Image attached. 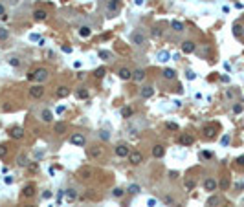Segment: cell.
I'll return each instance as SVG.
<instances>
[{
  "label": "cell",
  "mask_w": 244,
  "mask_h": 207,
  "mask_svg": "<svg viewBox=\"0 0 244 207\" xmlns=\"http://www.w3.org/2000/svg\"><path fill=\"white\" fill-rule=\"evenodd\" d=\"M48 77H50V73H48L46 68H35L31 73H28V81H39V83H42Z\"/></svg>",
  "instance_id": "1"
},
{
  "label": "cell",
  "mask_w": 244,
  "mask_h": 207,
  "mask_svg": "<svg viewBox=\"0 0 244 207\" xmlns=\"http://www.w3.org/2000/svg\"><path fill=\"white\" fill-rule=\"evenodd\" d=\"M217 132H219V125H217V123H209V125H206L204 130H202V134H204L206 139H213V138L217 136Z\"/></svg>",
  "instance_id": "2"
},
{
  "label": "cell",
  "mask_w": 244,
  "mask_h": 207,
  "mask_svg": "<svg viewBox=\"0 0 244 207\" xmlns=\"http://www.w3.org/2000/svg\"><path fill=\"white\" fill-rule=\"evenodd\" d=\"M86 156L92 158V160H99V158L103 156V147H101V145H92V147H88Z\"/></svg>",
  "instance_id": "3"
},
{
  "label": "cell",
  "mask_w": 244,
  "mask_h": 207,
  "mask_svg": "<svg viewBox=\"0 0 244 207\" xmlns=\"http://www.w3.org/2000/svg\"><path fill=\"white\" fill-rule=\"evenodd\" d=\"M127 158H129L130 165H140V163L143 161V154H141L140 150H130V154H129Z\"/></svg>",
  "instance_id": "4"
},
{
  "label": "cell",
  "mask_w": 244,
  "mask_h": 207,
  "mask_svg": "<svg viewBox=\"0 0 244 207\" xmlns=\"http://www.w3.org/2000/svg\"><path fill=\"white\" fill-rule=\"evenodd\" d=\"M42 95H44V86H42V84H35V86L29 88V97H33V99H40Z\"/></svg>",
  "instance_id": "5"
},
{
  "label": "cell",
  "mask_w": 244,
  "mask_h": 207,
  "mask_svg": "<svg viewBox=\"0 0 244 207\" xmlns=\"http://www.w3.org/2000/svg\"><path fill=\"white\" fill-rule=\"evenodd\" d=\"M86 143V138L83 136V134H72V138H70V145H73V147H83Z\"/></svg>",
  "instance_id": "6"
},
{
  "label": "cell",
  "mask_w": 244,
  "mask_h": 207,
  "mask_svg": "<svg viewBox=\"0 0 244 207\" xmlns=\"http://www.w3.org/2000/svg\"><path fill=\"white\" fill-rule=\"evenodd\" d=\"M130 42L136 46H143L145 44V35H141L140 31H132L130 33Z\"/></svg>",
  "instance_id": "7"
},
{
  "label": "cell",
  "mask_w": 244,
  "mask_h": 207,
  "mask_svg": "<svg viewBox=\"0 0 244 207\" xmlns=\"http://www.w3.org/2000/svg\"><path fill=\"white\" fill-rule=\"evenodd\" d=\"M7 134H9V138H13V139H22V138H24V128H22V127H11Z\"/></svg>",
  "instance_id": "8"
},
{
  "label": "cell",
  "mask_w": 244,
  "mask_h": 207,
  "mask_svg": "<svg viewBox=\"0 0 244 207\" xmlns=\"http://www.w3.org/2000/svg\"><path fill=\"white\" fill-rule=\"evenodd\" d=\"M129 154H130V147H129V145L121 143V145L116 147V156H118V158H127Z\"/></svg>",
  "instance_id": "9"
},
{
  "label": "cell",
  "mask_w": 244,
  "mask_h": 207,
  "mask_svg": "<svg viewBox=\"0 0 244 207\" xmlns=\"http://www.w3.org/2000/svg\"><path fill=\"white\" fill-rule=\"evenodd\" d=\"M195 50H197V44H195L193 40H184V42H182V53L189 55V53H193Z\"/></svg>",
  "instance_id": "10"
},
{
  "label": "cell",
  "mask_w": 244,
  "mask_h": 207,
  "mask_svg": "<svg viewBox=\"0 0 244 207\" xmlns=\"http://www.w3.org/2000/svg\"><path fill=\"white\" fill-rule=\"evenodd\" d=\"M178 143L184 145V147H189V145L195 143V138H193L191 134H180V136H178Z\"/></svg>",
  "instance_id": "11"
},
{
  "label": "cell",
  "mask_w": 244,
  "mask_h": 207,
  "mask_svg": "<svg viewBox=\"0 0 244 207\" xmlns=\"http://www.w3.org/2000/svg\"><path fill=\"white\" fill-rule=\"evenodd\" d=\"M217 187H219V183H217L213 178H208V180H204V189H206L208 193H213V191H217Z\"/></svg>",
  "instance_id": "12"
},
{
  "label": "cell",
  "mask_w": 244,
  "mask_h": 207,
  "mask_svg": "<svg viewBox=\"0 0 244 207\" xmlns=\"http://www.w3.org/2000/svg\"><path fill=\"white\" fill-rule=\"evenodd\" d=\"M70 95V88L68 86H59L57 90H55V97L57 99H64V97H68Z\"/></svg>",
  "instance_id": "13"
},
{
  "label": "cell",
  "mask_w": 244,
  "mask_h": 207,
  "mask_svg": "<svg viewBox=\"0 0 244 207\" xmlns=\"http://www.w3.org/2000/svg\"><path fill=\"white\" fill-rule=\"evenodd\" d=\"M35 193H37V191H35V185H31V183L26 185V187L22 189V196H24V198H33Z\"/></svg>",
  "instance_id": "14"
},
{
  "label": "cell",
  "mask_w": 244,
  "mask_h": 207,
  "mask_svg": "<svg viewBox=\"0 0 244 207\" xmlns=\"http://www.w3.org/2000/svg\"><path fill=\"white\" fill-rule=\"evenodd\" d=\"M118 75H119V79H123V81H130V79H132V72H130L129 68H119Z\"/></svg>",
  "instance_id": "15"
},
{
  "label": "cell",
  "mask_w": 244,
  "mask_h": 207,
  "mask_svg": "<svg viewBox=\"0 0 244 207\" xmlns=\"http://www.w3.org/2000/svg\"><path fill=\"white\" fill-rule=\"evenodd\" d=\"M162 77H163V79H167V81H173V79L176 77V72H175L173 68H165V70L162 72Z\"/></svg>",
  "instance_id": "16"
},
{
  "label": "cell",
  "mask_w": 244,
  "mask_h": 207,
  "mask_svg": "<svg viewBox=\"0 0 244 207\" xmlns=\"http://www.w3.org/2000/svg\"><path fill=\"white\" fill-rule=\"evenodd\" d=\"M152 94H154V88H152V86H143V88L140 90V95H141L143 99H149Z\"/></svg>",
  "instance_id": "17"
},
{
  "label": "cell",
  "mask_w": 244,
  "mask_h": 207,
  "mask_svg": "<svg viewBox=\"0 0 244 207\" xmlns=\"http://www.w3.org/2000/svg\"><path fill=\"white\" fill-rule=\"evenodd\" d=\"M163 154H165V147L163 145H154L152 147V156L154 158H162Z\"/></svg>",
  "instance_id": "18"
},
{
  "label": "cell",
  "mask_w": 244,
  "mask_h": 207,
  "mask_svg": "<svg viewBox=\"0 0 244 207\" xmlns=\"http://www.w3.org/2000/svg\"><path fill=\"white\" fill-rule=\"evenodd\" d=\"M132 79H134L136 83H141V81L145 79V72H143V70H134V72H132Z\"/></svg>",
  "instance_id": "19"
},
{
  "label": "cell",
  "mask_w": 244,
  "mask_h": 207,
  "mask_svg": "<svg viewBox=\"0 0 244 207\" xmlns=\"http://www.w3.org/2000/svg\"><path fill=\"white\" fill-rule=\"evenodd\" d=\"M53 130H55L57 134H64V132L68 130V125H66V123H62V121H59V123H55Z\"/></svg>",
  "instance_id": "20"
},
{
  "label": "cell",
  "mask_w": 244,
  "mask_h": 207,
  "mask_svg": "<svg viewBox=\"0 0 244 207\" xmlns=\"http://www.w3.org/2000/svg\"><path fill=\"white\" fill-rule=\"evenodd\" d=\"M46 17H48V13L44 9H35V13H33V18L35 20H46Z\"/></svg>",
  "instance_id": "21"
},
{
  "label": "cell",
  "mask_w": 244,
  "mask_h": 207,
  "mask_svg": "<svg viewBox=\"0 0 244 207\" xmlns=\"http://www.w3.org/2000/svg\"><path fill=\"white\" fill-rule=\"evenodd\" d=\"M171 28H173L175 31H178V33L186 29V26H184V22H180V20H173V22H171Z\"/></svg>",
  "instance_id": "22"
},
{
  "label": "cell",
  "mask_w": 244,
  "mask_h": 207,
  "mask_svg": "<svg viewBox=\"0 0 244 207\" xmlns=\"http://www.w3.org/2000/svg\"><path fill=\"white\" fill-rule=\"evenodd\" d=\"M132 114H134V108H132V106H123V108H121V117L129 119Z\"/></svg>",
  "instance_id": "23"
},
{
  "label": "cell",
  "mask_w": 244,
  "mask_h": 207,
  "mask_svg": "<svg viewBox=\"0 0 244 207\" xmlns=\"http://www.w3.org/2000/svg\"><path fill=\"white\" fill-rule=\"evenodd\" d=\"M79 35H81L83 39H84V37H90V35H92V29H90L88 26H81V28H79Z\"/></svg>",
  "instance_id": "24"
},
{
  "label": "cell",
  "mask_w": 244,
  "mask_h": 207,
  "mask_svg": "<svg viewBox=\"0 0 244 207\" xmlns=\"http://www.w3.org/2000/svg\"><path fill=\"white\" fill-rule=\"evenodd\" d=\"M75 97H77V99H88V90H86V88H79V90L75 92Z\"/></svg>",
  "instance_id": "25"
},
{
  "label": "cell",
  "mask_w": 244,
  "mask_h": 207,
  "mask_svg": "<svg viewBox=\"0 0 244 207\" xmlns=\"http://www.w3.org/2000/svg\"><path fill=\"white\" fill-rule=\"evenodd\" d=\"M79 174H81V178H83V180H90V178H92V174H94V171L88 167V169H83Z\"/></svg>",
  "instance_id": "26"
},
{
  "label": "cell",
  "mask_w": 244,
  "mask_h": 207,
  "mask_svg": "<svg viewBox=\"0 0 244 207\" xmlns=\"http://www.w3.org/2000/svg\"><path fill=\"white\" fill-rule=\"evenodd\" d=\"M40 117H42V121H44V123H50V121H51V112L44 108V110L40 112Z\"/></svg>",
  "instance_id": "27"
},
{
  "label": "cell",
  "mask_w": 244,
  "mask_h": 207,
  "mask_svg": "<svg viewBox=\"0 0 244 207\" xmlns=\"http://www.w3.org/2000/svg\"><path fill=\"white\" fill-rule=\"evenodd\" d=\"M105 73H107V70L101 66V68H97V70L94 72V77H96V79H103V77H105Z\"/></svg>",
  "instance_id": "28"
},
{
  "label": "cell",
  "mask_w": 244,
  "mask_h": 207,
  "mask_svg": "<svg viewBox=\"0 0 244 207\" xmlns=\"http://www.w3.org/2000/svg\"><path fill=\"white\" fill-rule=\"evenodd\" d=\"M233 35L235 37H241L242 35V26L241 24H233Z\"/></svg>",
  "instance_id": "29"
},
{
  "label": "cell",
  "mask_w": 244,
  "mask_h": 207,
  "mask_svg": "<svg viewBox=\"0 0 244 207\" xmlns=\"http://www.w3.org/2000/svg\"><path fill=\"white\" fill-rule=\"evenodd\" d=\"M99 57H101V59H105V61H110L112 53H110V51H107V50H99Z\"/></svg>",
  "instance_id": "30"
},
{
  "label": "cell",
  "mask_w": 244,
  "mask_h": 207,
  "mask_svg": "<svg viewBox=\"0 0 244 207\" xmlns=\"http://www.w3.org/2000/svg\"><path fill=\"white\" fill-rule=\"evenodd\" d=\"M28 163H29V161H28L26 154H20V156H18V165H20V167H28Z\"/></svg>",
  "instance_id": "31"
},
{
  "label": "cell",
  "mask_w": 244,
  "mask_h": 207,
  "mask_svg": "<svg viewBox=\"0 0 244 207\" xmlns=\"http://www.w3.org/2000/svg\"><path fill=\"white\" fill-rule=\"evenodd\" d=\"M123 194H125V191H123L121 187H116V189L112 191V196H114V198H121Z\"/></svg>",
  "instance_id": "32"
},
{
  "label": "cell",
  "mask_w": 244,
  "mask_h": 207,
  "mask_svg": "<svg viewBox=\"0 0 244 207\" xmlns=\"http://www.w3.org/2000/svg\"><path fill=\"white\" fill-rule=\"evenodd\" d=\"M219 202H220V198H219V196H211V198L208 200V205H209V207H215Z\"/></svg>",
  "instance_id": "33"
},
{
  "label": "cell",
  "mask_w": 244,
  "mask_h": 207,
  "mask_svg": "<svg viewBox=\"0 0 244 207\" xmlns=\"http://www.w3.org/2000/svg\"><path fill=\"white\" fill-rule=\"evenodd\" d=\"M219 187H220L222 191H226V189L230 187V180H228V178H224V180H220V183H219Z\"/></svg>",
  "instance_id": "34"
},
{
  "label": "cell",
  "mask_w": 244,
  "mask_h": 207,
  "mask_svg": "<svg viewBox=\"0 0 244 207\" xmlns=\"http://www.w3.org/2000/svg\"><path fill=\"white\" fill-rule=\"evenodd\" d=\"M129 193H130V194H138V193H140V185H136V183L129 185Z\"/></svg>",
  "instance_id": "35"
},
{
  "label": "cell",
  "mask_w": 244,
  "mask_h": 207,
  "mask_svg": "<svg viewBox=\"0 0 244 207\" xmlns=\"http://www.w3.org/2000/svg\"><path fill=\"white\" fill-rule=\"evenodd\" d=\"M64 193H66V196H68V198H70V200H73V198H75V196H77V193H75V189H66V191H64Z\"/></svg>",
  "instance_id": "36"
},
{
  "label": "cell",
  "mask_w": 244,
  "mask_h": 207,
  "mask_svg": "<svg viewBox=\"0 0 244 207\" xmlns=\"http://www.w3.org/2000/svg\"><path fill=\"white\" fill-rule=\"evenodd\" d=\"M7 37H9V31L6 28H0V40H6Z\"/></svg>",
  "instance_id": "37"
},
{
  "label": "cell",
  "mask_w": 244,
  "mask_h": 207,
  "mask_svg": "<svg viewBox=\"0 0 244 207\" xmlns=\"http://www.w3.org/2000/svg\"><path fill=\"white\" fill-rule=\"evenodd\" d=\"M7 62H9V66H18V64H20V61H18L17 57H9Z\"/></svg>",
  "instance_id": "38"
},
{
  "label": "cell",
  "mask_w": 244,
  "mask_h": 207,
  "mask_svg": "<svg viewBox=\"0 0 244 207\" xmlns=\"http://www.w3.org/2000/svg\"><path fill=\"white\" fill-rule=\"evenodd\" d=\"M195 185H197V182L195 180H186V189H195Z\"/></svg>",
  "instance_id": "39"
},
{
  "label": "cell",
  "mask_w": 244,
  "mask_h": 207,
  "mask_svg": "<svg viewBox=\"0 0 244 207\" xmlns=\"http://www.w3.org/2000/svg\"><path fill=\"white\" fill-rule=\"evenodd\" d=\"M114 9H118V0H110V2H108V11L112 13Z\"/></svg>",
  "instance_id": "40"
},
{
  "label": "cell",
  "mask_w": 244,
  "mask_h": 207,
  "mask_svg": "<svg viewBox=\"0 0 244 207\" xmlns=\"http://www.w3.org/2000/svg\"><path fill=\"white\" fill-rule=\"evenodd\" d=\"M165 128H167V130L176 132V130H178V125H176V123H167V125H165Z\"/></svg>",
  "instance_id": "41"
},
{
  "label": "cell",
  "mask_w": 244,
  "mask_h": 207,
  "mask_svg": "<svg viewBox=\"0 0 244 207\" xmlns=\"http://www.w3.org/2000/svg\"><path fill=\"white\" fill-rule=\"evenodd\" d=\"M200 158H202V160H211V158H213V154H211V152H208V150H204V152H200Z\"/></svg>",
  "instance_id": "42"
},
{
  "label": "cell",
  "mask_w": 244,
  "mask_h": 207,
  "mask_svg": "<svg viewBox=\"0 0 244 207\" xmlns=\"http://www.w3.org/2000/svg\"><path fill=\"white\" fill-rule=\"evenodd\" d=\"M28 171L29 172H37L39 171V165L37 163H28Z\"/></svg>",
  "instance_id": "43"
},
{
  "label": "cell",
  "mask_w": 244,
  "mask_h": 207,
  "mask_svg": "<svg viewBox=\"0 0 244 207\" xmlns=\"http://www.w3.org/2000/svg\"><path fill=\"white\" fill-rule=\"evenodd\" d=\"M6 156H7V147L0 145V158H6Z\"/></svg>",
  "instance_id": "44"
},
{
  "label": "cell",
  "mask_w": 244,
  "mask_h": 207,
  "mask_svg": "<svg viewBox=\"0 0 244 207\" xmlns=\"http://www.w3.org/2000/svg\"><path fill=\"white\" fill-rule=\"evenodd\" d=\"M235 163H237V167H244V156H239L235 160Z\"/></svg>",
  "instance_id": "45"
},
{
  "label": "cell",
  "mask_w": 244,
  "mask_h": 207,
  "mask_svg": "<svg viewBox=\"0 0 244 207\" xmlns=\"http://www.w3.org/2000/svg\"><path fill=\"white\" fill-rule=\"evenodd\" d=\"M242 105H235V106H233V114H241V112H242Z\"/></svg>",
  "instance_id": "46"
},
{
  "label": "cell",
  "mask_w": 244,
  "mask_h": 207,
  "mask_svg": "<svg viewBox=\"0 0 244 207\" xmlns=\"http://www.w3.org/2000/svg\"><path fill=\"white\" fill-rule=\"evenodd\" d=\"M147 205H149V207H156V205H158V202H156L154 198H149V200H147Z\"/></svg>",
  "instance_id": "47"
},
{
  "label": "cell",
  "mask_w": 244,
  "mask_h": 207,
  "mask_svg": "<svg viewBox=\"0 0 244 207\" xmlns=\"http://www.w3.org/2000/svg\"><path fill=\"white\" fill-rule=\"evenodd\" d=\"M186 77H187V79H189V81H193V79H195V77H197V75H195V73H193V72H191V70H187V72H186Z\"/></svg>",
  "instance_id": "48"
},
{
  "label": "cell",
  "mask_w": 244,
  "mask_h": 207,
  "mask_svg": "<svg viewBox=\"0 0 244 207\" xmlns=\"http://www.w3.org/2000/svg\"><path fill=\"white\" fill-rule=\"evenodd\" d=\"M99 138H101V139H105V141H107V139H108V138H110V136H108V134H107V132H99Z\"/></svg>",
  "instance_id": "49"
},
{
  "label": "cell",
  "mask_w": 244,
  "mask_h": 207,
  "mask_svg": "<svg viewBox=\"0 0 244 207\" xmlns=\"http://www.w3.org/2000/svg\"><path fill=\"white\" fill-rule=\"evenodd\" d=\"M4 182H6L7 185H11V183H13V178H11V176H6V178H4Z\"/></svg>",
  "instance_id": "50"
},
{
  "label": "cell",
  "mask_w": 244,
  "mask_h": 207,
  "mask_svg": "<svg viewBox=\"0 0 244 207\" xmlns=\"http://www.w3.org/2000/svg\"><path fill=\"white\" fill-rule=\"evenodd\" d=\"M228 143H230V136H224L222 138V145H228Z\"/></svg>",
  "instance_id": "51"
},
{
  "label": "cell",
  "mask_w": 244,
  "mask_h": 207,
  "mask_svg": "<svg viewBox=\"0 0 244 207\" xmlns=\"http://www.w3.org/2000/svg\"><path fill=\"white\" fill-rule=\"evenodd\" d=\"M152 37H162V31H158V29H154V31H152Z\"/></svg>",
  "instance_id": "52"
},
{
  "label": "cell",
  "mask_w": 244,
  "mask_h": 207,
  "mask_svg": "<svg viewBox=\"0 0 244 207\" xmlns=\"http://www.w3.org/2000/svg\"><path fill=\"white\" fill-rule=\"evenodd\" d=\"M62 51H64V53H70V51H72V48H70V46H62Z\"/></svg>",
  "instance_id": "53"
},
{
  "label": "cell",
  "mask_w": 244,
  "mask_h": 207,
  "mask_svg": "<svg viewBox=\"0 0 244 207\" xmlns=\"http://www.w3.org/2000/svg\"><path fill=\"white\" fill-rule=\"evenodd\" d=\"M160 57H162L160 61H167V53H165V51H162V53H160Z\"/></svg>",
  "instance_id": "54"
},
{
  "label": "cell",
  "mask_w": 244,
  "mask_h": 207,
  "mask_svg": "<svg viewBox=\"0 0 244 207\" xmlns=\"http://www.w3.org/2000/svg\"><path fill=\"white\" fill-rule=\"evenodd\" d=\"M226 97L231 99V97H233V90H228V92H226Z\"/></svg>",
  "instance_id": "55"
},
{
  "label": "cell",
  "mask_w": 244,
  "mask_h": 207,
  "mask_svg": "<svg viewBox=\"0 0 244 207\" xmlns=\"http://www.w3.org/2000/svg\"><path fill=\"white\" fill-rule=\"evenodd\" d=\"M4 15H6V9H4V6L0 4V17H4Z\"/></svg>",
  "instance_id": "56"
},
{
  "label": "cell",
  "mask_w": 244,
  "mask_h": 207,
  "mask_svg": "<svg viewBox=\"0 0 244 207\" xmlns=\"http://www.w3.org/2000/svg\"><path fill=\"white\" fill-rule=\"evenodd\" d=\"M42 196H44V198H51V193H50V191H46V193H44Z\"/></svg>",
  "instance_id": "57"
},
{
  "label": "cell",
  "mask_w": 244,
  "mask_h": 207,
  "mask_svg": "<svg viewBox=\"0 0 244 207\" xmlns=\"http://www.w3.org/2000/svg\"><path fill=\"white\" fill-rule=\"evenodd\" d=\"M134 2H136L138 6H141V4H143V0H134Z\"/></svg>",
  "instance_id": "58"
},
{
  "label": "cell",
  "mask_w": 244,
  "mask_h": 207,
  "mask_svg": "<svg viewBox=\"0 0 244 207\" xmlns=\"http://www.w3.org/2000/svg\"><path fill=\"white\" fill-rule=\"evenodd\" d=\"M22 207H35V205H31V204H28V205H22Z\"/></svg>",
  "instance_id": "59"
}]
</instances>
